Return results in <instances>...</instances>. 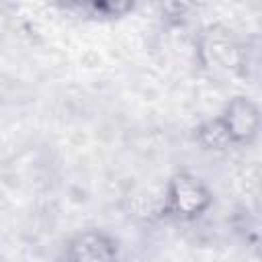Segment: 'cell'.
Here are the masks:
<instances>
[{
    "instance_id": "6da1fadb",
    "label": "cell",
    "mask_w": 262,
    "mask_h": 262,
    "mask_svg": "<svg viewBox=\"0 0 262 262\" xmlns=\"http://www.w3.org/2000/svg\"><path fill=\"white\" fill-rule=\"evenodd\" d=\"M194 59L209 74H246L248 49L225 25H207L194 37Z\"/></svg>"
},
{
    "instance_id": "7a4b0ae2",
    "label": "cell",
    "mask_w": 262,
    "mask_h": 262,
    "mask_svg": "<svg viewBox=\"0 0 262 262\" xmlns=\"http://www.w3.org/2000/svg\"><path fill=\"white\" fill-rule=\"evenodd\" d=\"M211 205L213 192L205 180L190 170H176L166 182L160 213L162 217L176 221H196L211 209Z\"/></svg>"
},
{
    "instance_id": "3957f363",
    "label": "cell",
    "mask_w": 262,
    "mask_h": 262,
    "mask_svg": "<svg viewBox=\"0 0 262 262\" xmlns=\"http://www.w3.org/2000/svg\"><path fill=\"white\" fill-rule=\"evenodd\" d=\"M66 262H121L119 242L104 229H84L72 235L63 252Z\"/></svg>"
},
{
    "instance_id": "277c9868",
    "label": "cell",
    "mask_w": 262,
    "mask_h": 262,
    "mask_svg": "<svg viewBox=\"0 0 262 262\" xmlns=\"http://www.w3.org/2000/svg\"><path fill=\"white\" fill-rule=\"evenodd\" d=\"M219 119H221L233 145H250L256 141V137L260 133V123H262L260 108L246 94L233 96L223 106Z\"/></svg>"
},
{
    "instance_id": "5b68a950",
    "label": "cell",
    "mask_w": 262,
    "mask_h": 262,
    "mask_svg": "<svg viewBox=\"0 0 262 262\" xmlns=\"http://www.w3.org/2000/svg\"><path fill=\"white\" fill-rule=\"evenodd\" d=\"M61 8L66 10H74L76 14H84V18H92V20H113V18H121L127 12H131L135 8L133 2L127 0H90V2H68L61 4Z\"/></svg>"
},
{
    "instance_id": "8992f818",
    "label": "cell",
    "mask_w": 262,
    "mask_h": 262,
    "mask_svg": "<svg viewBox=\"0 0 262 262\" xmlns=\"http://www.w3.org/2000/svg\"><path fill=\"white\" fill-rule=\"evenodd\" d=\"M192 139L205 151H225L233 145L225 127H223V123H221V119H219V115L201 121L192 129Z\"/></svg>"
},
{
    "instance_id": "52a82bcc",
    "label": "cell",
    "mask_w": 262,
    "mask_h": 262,
    "mask_svg": "<svg viewBox=\"0 0 262 262\" xmlns=\"http://www.w3.org/2000/svg\"><path fill=\"white\" fill-rule=\"evenodd\" d=\"M59 262H66V260H59Z\"/></svg>"
}]
</instances>
